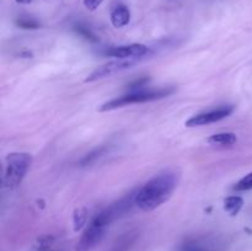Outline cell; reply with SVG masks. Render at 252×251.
I'll use <instances>...</instances> for the list:
<instances>
[{"mask_svg":"<svg viewBox=\"0 0 252 251\" xmlns=\"http://www.w3.org/2000/svg\"><path fill=\"white\" fill-rule=\"evenodd\" d=\"M179 177L175 172H161L150 179L135 191V206L144 212H152L170 199L177 187Z\"/></svg>","mask_w":252,"mask_h":251,"instance_id":"1","label":"cell"},{"mask_svg":"<svg viewBox=\"0 0 252 251\" xmlns=\"http://www.w3.org/2000/svg\"><path fill=\"white\" fill-rule=\"evenodd\" d=\"M175 91L174 88H161V89H140V90H133L120 97L112 98L107 101L100 107V111H112L116 108L125 107V106L133 105V103H143L149 101H157L170 96Z\"/></svg>","mask_w":252,"mask_h":251,"instance_id":"2","label":"cell"},{"mask_svg":"<svg viewBox=\"0 0 252 251\" xmlns=\"http://www.w3.org/2000/svg\"><path fill=\"white\" fill-rule=\"evenodd\" d=\"M116 220L115 216L111 212V209L106 208L101 213H98L95 218L93 219L88 228L85 229L84 234L81 235L78 245H76V251H91L95 246L101 243V240L105 236L106 230L110 226V224Z\"/></svg>","mask_w":252,"mask_h":251,"instance_id":"3","label":"cell"},{"mask_svg":"<svg viewBox=\"0 0 252 251\" xmlns=\"http://www.w3.org/2000/svg\"><path fill=\"white\" fill-rule=\"evenodd\" d=\"M5 172L2 177L4 186L15 188L22 182L32 164V157L29 153H10L5 159Z\"/></svg>","mask_w":252,"mask_h":251,"instance_id":"4","label":"cell"},{"mask_svg":"<svg viewBox=\"0 0 252 251\" xmlns=\"http://www.w3.org/2000/svg\"><path fill=\"white\" fill-rule=\"evenodd\" d=\"M139 62V59H116V61L108 62V63L103 64V65L96 68L90 75L86 78V83H93V81L100 80V79L107 78V76L117 74L120 71L126 70L128 68H132L133 65Z\"/></svg>","mask_w":252,"mask_h":251,"instance_id":"5","label":"cell"},{"mask_svg":"<svg viewBox=\"0 0 252 251\" xmlns=\"http://www.w3.org/2000/svg\"><path fill=\"white\" fill-rule=\"evenodd\" d=\"M234 112V106H221V107L216 108V110L208 111V112L198 113L196 116H192L189 120L186 121V127L193 128V127H201V126L211 125V123L219 122V121L224 120V118L229 117L231 113Z\"/></svg>","mask_w":252,"mask_h":251,"instance_id":"6","label":"cell"},{"mask_svg":"<svg viewBox=\"0 0 252 251\" xmlns=\"http://www.w3.org/2000/svg\"><path fill=\"white\" fill-rule=\"evenodd\" d=\"M148 52H149V48L145 44L133 43L127 44V46L112 47V48L107 49L105 54L116 59H140L147 56Z\"/></svg>","mask_w":252,"mask_h":251,"instance_id":"7","label":"cell"},{"mask_svg":"<svg viewBox=\"0 0 252 251\" xmlns=\"http://www.w3.org/2000/svg\"><path fill=\"white\" fill-rule=\"evenodd\" d=\"M130 21V11L126 5L118 4L111 11V24L116 29L125 27L126 25L129 24Z\"/></svg>","mask_w":252,"mask_h":251,"instance_id":"8","label":"cell"},{"mask_svg":"<svg viewBox=\"0 0 252 251\" xmlns=\"http://www.w3.org/2000/svg\"><path fill=\"white\" fill-rule=\"evenodd\" d=\"M207 142L212 145H221V147H230L238 142V137L233 132H224L217 133V134L211 135L207 139Z\"/></svg>","mask_w":252,"mask_h":251,"instance_id":"9","label":"cell"},{"mask_svg":"<svg viewBox=\"0 0 252 251\" xmlns=\"http://www.w3.org/2000/svg\"><path fill=\"white\" fill-rule=\"evenodd\" d=\"M244 206V199L240 196H230L224 201V209L229 213V216L235 217L240 213Z\"/></svg>","mask_w":252,"mask_h":251,"instance_id":"10","label":"cell"},{"mask_svg":"<svg viewBox=\"0 0 252 251\" xmlns=\"http://www.w3.org/2000/svg\"><path fill=\"white\" fill-rule=\"evenodd\" d=\"M88 220V209L85 207H80L74 211L73 214V221H74V230L79 231Z\"/></svg>","mask_w":252,"mask_h":251,"instance_id":"11","label":"cell"},{"mask_svg":"<svg viewBox=\"0 0 252 251\" xmlns=\"http://www.w3.org/2000/svg\"><path fill=\"white\" fill-rule=\"evenodd\" d=\"M73 30L79 34V36L83 37V38H85L86 41H90V42H97L98 41V38L96 37V34L94 33V32L91 31V30L89 29L86 25L80 24V22H79V24L74 25Z\"/></svg>","mask_w":252,"mask_h":251,"instance_id":"12","label":"cell"},{"mask_svg":"<svg viewBox=\"0 0 252 251\" xmlns=\"http://www.w3.org/2000/svg\"><path fill=\"white\" fill-rule=\"evenodd\" d=\"M105 150H106L105 147H100V148H97V149L93 150V152L89 153V154H86L85 157L80 160V165L81 166H86V165L93 164L94 161H96V160H97L98 157L103 154V153H105Z\"/></svg>","mask_w":252,"mask_h":251,"instance_id":"13","label":"cell"},{"mask_svg":"<svg viewBox=\"0 0 252 251\" xmlns=\"http://www.w3.org/2000/svg\"><path fill=\"white\" fill-rule=\"evenodd\" d=\"M234 191L243 192V191H250L252 189V172L248 174L246 176H244L235 186L233 187Z\"/></svg>","mask_w":252,"mask_h":251,"instance_id":"14","label":"cell"},{"mask_svg":"<svg viewBox=\"0 0 252 251\" xmlns=\"http://www.w3.org/2000/svg\"><path fill=\"white\" fill-rule=\"evenodd\" d=\"M16 25L20 27V29H24V30L39 29V22L33 19H19L16 21Z\"/></svg>","mask_w":252,"mask_h":251,"instance_id":"15","label":"cell"},{"mask_svg":"<svg viewBox=\"0 0 252 251\" xmlns=\"http://www.w3.org/2000/svg\"><path fill=\"white\" fill-rule=\"evenodd\" d=\"M53 243H54V236L43 235V236H39V238L37 239L36 246L38 250H47V249L51 248Z\"/></svg>","mask_w":252,"mask_h":251,"instance_id":"16","label":"cell"},{"mask_svg":"<svg viewBox=\"0 0 252 251\" xmlns=\"http://www.w3.org/2000/svg\"><path fill=\"white\" fill-rule=\"evenodd\" d=\"M103 2V0H84V5L90 11H95L98 6Z\"/></svg>","mask_w":252,"mask_h":251,"instance_id":"17","label":"cell"},{"mask_svg":"<svg viewBox=\"0 0 252 251\" xmlns=\"http://www.w3.org/2000/svg\"><path fill=\"white\" fill-rule=\"evenodd\" d=\"M185 251H204L203 249L198 248V246H194V245H189L185 249Z\"/></svg>","mask_w":252,"mask_h":251,"instance_id":"18","label":"cell"},{"mask_svg":"<svg viewBox=\"0 0 252 251\" xmlns=\"http://www.w3.org/2000/svg\"><path fill=\"white\" fill-rule=\"evenodd\" d=\"M15 1L17 4H30V2H32V0H15Z\"/></svg>","mask_w":252,"mask_h":251,"instance_id":"19","label":"cell"}]
</instances>
